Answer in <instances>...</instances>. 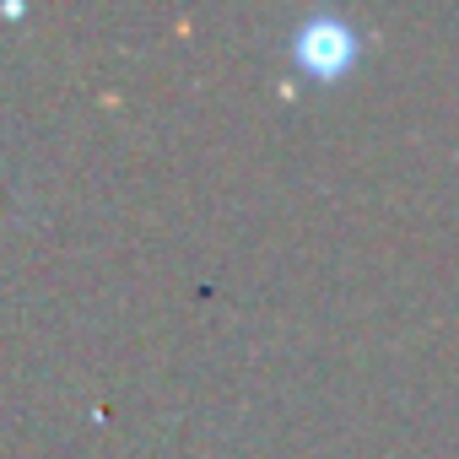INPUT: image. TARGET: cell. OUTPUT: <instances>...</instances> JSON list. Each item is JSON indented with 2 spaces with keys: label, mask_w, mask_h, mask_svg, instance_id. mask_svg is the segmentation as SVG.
<instances>
[{
  "label": "cell",
  "mask_w": 459,
  "mask_h": 459,
  "mask_svg": "<svg viewBox=\"0 0 459 459\" xmlns=\"http://www.w3.org/2000/svg\"><path fill=\"white\" fill-rule=\"evenodd\" d=\"M357 60V28L341 17H308L298 28V65L314 71L319 82H335Z\"/></svg>",
  "instance_id": "obj_1"
}]
</instances>
